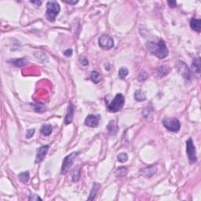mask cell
<instances>
[{"instance_id":"34","label":"cell","mask_w":201,"mask_h":201,"mask_svg":"<svg viewBox=\"0 0 201 201\" xmlns=\"http://www.w3.org/2000/svg\"><path fill=\"white\" fill-rule=\"evenodd\" d=\"M68 4H71V5H75L77 4L78 2H79V1H68V2H66Z\"/></svg>"},{"instance_id":"9","label":"cell","mask_w":201,"mask_h":201,"mask_svg":"<svg viewBox=\"0 0 201 201\" xmlns=\"http://www.w3.org/2000/svg\"><path fill=\"white\" fill-rule=\"evenodd\" d=\"M49 149H50V145H43V146L39 147L37 150L36 158H35V163H39L43 160V159L48 153Z\"/></svg>"},{"instance_id":"16","label":"cell","mask_w":201,"mask_h":201,"mask_svg":"<svg viewBox=\"0 0 201 201\" xmlns=\"http://www.w3.org/2000/svg\"><path fill=\"white\" fill-rule=\"evenodd\" d=\"M53 130V127L50 124H45L41 127L40 129V132L44 136H49V135L51 134Z\"/></svg>"},{"instance_id":"20","label":"cell","mask_w":201,"mask_h":201,"mask_svg":"<svg viewBox=\"0 0 201 201\" xmlns=\"http://www.w3.org/2000/svg\"><path fill=\"white\" fill-rule=\"evenodd\" d=\"M192 68L195 70L197 73H200V58H196L193 61L192 64Z\"/></svg>"},{"instance_id":"3","label":"cell","mask_w":201,"mask_h":201,"mask_svg":"<svg viewBox=\"0 0 201 201\" xmlns=\"http://www.w3.org/2000/svg\"><path fill=\"white\" fill-rule=\"evenodd\" d=\"M124 102H125V98L124 95L118 93L115 97V98L108 105V109L112 112H119L124 107Z\"/></svg>"},{"instance_id":"31","label":"cell","mask_w":201,"mask_h":201,"mask_svg":"<svg viewBox=\"0 0 201 201\" xmlns=\"http://www.w3.org/2000/svg\"><path fill=\"white\" fill-rule=\"evenodd\" d=\"M80 62H81V64H82L83 66H87V65H88L89 64V61H88V60L86 58V57H82L81 59H80Z\"/></svg>"},{"instance_id":"21","label":"cell","mask_w":201,"mask_h":201,"mask_svg":"<svg viewBox=\"0 0 201 201\" xmlns=\"http://www.w3.org/2000/svg\"><path fill=\"white\" fill-rule=\"evenodd\" d=\"M72 181H78L80 178V167H75V169L72 171Z\"/></svg>"},{"instance_id":"27","label":"cell","mask_w":201,"mask_h":201,"mask_svg":"<svg viewBox=\"0 0 201 201\" xmlns=\"http://www.w3.org/2000/svg\"><path fill=\"white\" fill-rule=\"evenodd\" d=\"M128 160V155L127 153H119V155H117V160L120 163H124L126 161H127Z\"/></svg>"},{"instance_id":"26","label":"cell","mask_w":201,"mask_h":201,"mask_svg":"<svg viewBox=\"0 0 201 201\" xmlns=\"http://www.w3.org/2000/svg\"><path fill=\"white\" fill-rule=\"evenodd\" d=\"M128 74H129V71H128V69H127V68H125V67H122V68L119 69V77L120 78V79H125V78L128 75Z\"/></svg>"},{"instance_id":"32","label":"cell","mask_w":201,"mask_h":201,"mask_svg":"<svg viewBox=\"0 0 201 201\" xmlns=\"http://www.w3.org/2000/svg\"><path fill=\"white\" fill-rule=\"evenodd\" d=\"M64 54L66 56V57H71L72 55V49H68L64 52Z\"/></svg>"},{"instance_id":"24","label":"cell","mask_w":201,"mask_h":201,"mask_svg":"<svg viewBox=\"0 0 201 201\" xmlns=\"http://www.w3.org/2000/svg\"><path fill=\"white\" fill-rule=\"evenodd\" d=\"M26 60L25 58H19V59H14L12 61V64H14L17 67H22L26 64Z\"/></svg>"},{"instance_id":"13","label":"cell","mask_w":201,"mask_h":201,"mask_svg":"<svg viewBox=\"0 0 201 201\" xmlns=\"http://www.w3.org/2000/svg\"><path fill=\"white\" fill-rule=\"evenodd\" d=\"M169 71L170 69L167 66H166V65L160 66L155 69V72H156V74H155V75H156L157 77L161 78L163 77V76H164V75H167V74L169 72Z\"/></svg>"},{"instance_id":"10","label":"cell","mask_w":201,"mask_h":201,"mask_svg":"<svg viewBox=\"0 0 201 201\" xmlns=\"http://www.w3.org/2000/svg\"><path fill=\"white\" fill-rule=\"evenodd\" d=\"M178 71L181 74L183 77L187 79V80H189L190 76H191V73H190L189 69L188 68V66L186 64L184 63V62L180 61L178 64Z\"/></svg>"},{"instance_id":"29","label":"cell","mask_w":201,"mask_h":201,"mask_svg":"<svg viewBox=\"0 0 201 201\" xmlns=\"http://www.w3.org/2000/svg\"><path fill=\"white\" fill-rule=\"evenodd\" d=\"M35 134V129H29V130H27V133H26V137L27 138H31V137L34 135Z\"/></svg>"},{"instance_id":"15","label":"cell","mask_w":201,"mask_h":201,"mask_svg":"<svg viewBox=\"0 0 201 201\" xmlns=\"http://www.w3.org/2000/svg\"><path fill=\"white\" fill-rule=\"evenodd\" d=\"M107 130L110 135H116L118 131V127L114 121H110L107 126Z\"/></svg>"},{"instance_id":"14","label":"cell","mask_w":201,"mask_h":201,"mask_svg":"<svg viewBox=\"0 0 201 201\" xmlns=\"http://www.w3.org/2000/svg\"><path fill=\"white\" fill-rule=\"evenodd\" d=\"M100 187V185L99 184V183L94 182V184H93V187H92L91 192H90L89 197H88V200H94V198H95V197H96L97 193H98V192Z\"/></svg>"},{"instance_id":"17","label":"cell","mask_w":201,"mask_h":201,"mask_svg":"<svg viewBox=\"0 0 201 201\" xmlns=\"http://www.w3.org/2000/svg\"><path fill=\"white\" fill-rule=\"evenodd\" d=\"M153 107L151 106H148L146 108H145L142 112V115L145 118L148 120H152L153 119Z\"/></svg>"},{"instance_id":"1","label":"cell","mask_w":201,"mask_h":201,"mask_svg":"<svg viewBox=\"0 0 201 201\" xmlns=\"http://www.w3.org/2000/svg\"><path fill=\"white\" fill-rule=\"evenodd\" d=\"M146 48L152 54L155 55L160 59H163L168 55V49H167L165 42L160 39L158 43L153 41H148L145 44Z\"/></svg>"},{"instance_id":"2","label":"cell","mask_w":201,"mask_h":201,"mask_svg":"<svg viewBox=\"0 0 201 201\" xmlns=\"http://www.w3.org/2000/svg\"><path fill=\"white\" fill-rule=\"evenodd\" d=\"M61 11L59 3L56 1H49L46 3V19L50 22L55 21V19Z\"/></svg>"},{"instance_id":"18","label":"cell","mask_w":201,"mask_h":201,"mask_svg":"<svg viewBox=\"0 0 201 201\" xmlns=\"http://www.w3.org/2000/svg\"><path fill=\"white\" fill-rule=\"evenodd\" d=\"M134 98L137 101H144L146 99V96H145V94L142 91V90H138L135 91Z\"/></svg>"},{"instance_id":"4","label":"cell","mask_w":201,"mask_h":201,"mask_svg":"<svg viewBox=\"0 0 201 201\" xmlns=\"http://www.w3.org/2000/svg\"><path fill=\"white\" fill-rule=\"evenodd\" d=\"M186 153L190 164H194L197 161V155L196 147L194 145L193 141L191 137L186 141Z\"/></svg>"},{"instance_id":"5","label":"cell","mask_w":201,"mask_h":201,"mask_svg":"<svg viewBox=\"0 0 201 201\" xmlns=\"http://www.w3.org/2000/svg\"><path fill=\"white\" fill-rule=\"evenodd\" d=\"M79 155V153H76V152H74V153H70L69 155H68L67 156H65L63 160V163H62L61 169V174H65L67 172L69 171V170L72 167L74 162H75V159Z\"/></svg>"},{"instance_id":"22","label":"cell","mask_w":201,"mask_h":201,"mask_svg":"<svg viewBox=\"0 0 201 201\" xmlns=\"http://www.w3.org/2000/svg\"><path fill=\"white\" fill-rule=\"evenodd\" d=\"M33 107H34V109L35 112H39V113H42V112H43L46 111V107H45V105H43V104H42V103H35V104H34L33 105Z\"/></svg>"},{"instance_id":"25","label":"cell","mask_w":201,"mask_h":201,"mask_svg":"<svg viewBox=\"0 0 201 201\" xmlns=\"http://www.w3.org/2000/svg\"><path fill=\"white\" fill-rule=\"evenodd\" d=\"M143 171H144V174L146 175V177H152L153 174H155L156 170H155V168H154V167H149L144 169Z\"/></svg>"},{"instance_id":"12","label":"cell","mask_w":201,"mask_h":201,"mask_svg":"<svg viewBox=\"0 0 201 201\" xmlns=\"http://www.w3.org/2000/svg\"><path fill=\"white\" fill-rule=\"evenodd\" d=\"M190 27L193 31L200 33L201 30V20L200 19L192 18L190 21Z\"/></svg>"},{"instance_id":"23","label":"cell","mask_w":201,"mask_h":201,"mask_svg":"<svg viewBox=\"0 0 201 201\" xmlns=\"http://www.w3.org/2000/svg\"><path fill=\"white\" fill-rule=\"evenodd\" d=\"M29 172L28 171H25V172H22L21 174H19L18 178L19 180L21 181V182L23 183H27L29 180Z\"/></svg>"},{"instance_id":"35","label":"cell","mask_w":201,"mask_h":201,"mask_svg":"<svg viewBox=\"0 0 201 201\" xmlns=\"http://www.w3.org/2000/svg\"><path fill=\"white\" fill-rule=\"evenodd\" d=\"M31 2V3H35V4L39 5V6L42 3V2H40V1H39V2H37V1H36V2H32V1H31V2Z\"/></svg>"},{"instance_id":"11","label":"cell","mask_w":201,"mask_h":201,"mask_svg":"<svg viewBox=\"0 0 201 201\" xmlns=\"http://www.w3.org/2000/svg\"><path fill=\"white\" fill-rule=\"evenodd\" d=\"M74 110H75V107L72 105V103H69L68 110H67L66 116L64 118V124H69L72 122L74 116Z\"/></svg>"},{"instance_id":"19","label":"cell","mask_w":201,"mask_h":201,"mask_svg":"<svg viewBox=\"0 0 201 201\" xmlns=\"http://www.w3.org/2000/svg\"><path fill=\"white\" fill-rule=\"evenodd\" d=\"M90 80L94 83H98L99 82H100V80H101V75L97 71H93L90 73Z\"/></svg>"},{"instance_id":"7","label":"cell","mask_w":201,"mask_h":201,"mask_svg":"<svg viewBox=\"0 0 201 201\" xmlns=\"http://www.w3.org/2000/svg\"><path fill=\"white\" fill-rule=\"evenodd\" d=\"M98 44L99 46L103 49H111L114 46V41L113 39L107 35H103L99 38L98 39Z\"/></svg>"},{"instance_id":"30","label":"cell","mask_w":201,"mask_h":201,"mask_svg":"<svg viewBox=\"0 0 201 201\" xmlns=\"http://www.w3.org/2000/svg\"><path fill=\"white\" fill-rule=\"evenodd\" d=\"M28 200H42L41 198H40L38 195H35V194L31 195V196L29 197V198H28Z\"/></svg>"},{"instance_id":"28","label":"cell","mask_w":201,"mask_h":201,"mask_svg":"<svg viewBox=\"0 0 201 201\" xmlns=\"http://www.w3.org/2000/svg\"><path fill=\"white\" fill-rule=\"evenodd\" d=\"M148 76H149V75H148L146 72H142L138 75V77H137V80L139 82H144L145 80H147Z\"/></svg>"},{"instance_id":"6","label":"cell","mask_w":201,"mask_h":201,"mask_svg":"<svg viewBox=\"0 0 201 201\" xmlns=\"http://www.w3.org/2000/svg\"><path fill=\"white\" fill-rule=\"evenodd\" d=\"M162 124L163 127L171 132H178L181 128L180 122L176 118H164L163 119Z\"/></svg>"},{"instance_id":"33","label":"cell","mask_w":201,"mask_h":201,"mask_svg":"<svg viewBox=\"0 0 201 201\" xmlns=\"http://www.w3.org/2000/svg\"><path fill=\"white\" fill-rule=\"evenodd\" d=\"M167 4L169 5L171 8H174L177 6V2L176 1H167Z\"/></svg>"},{"instance_id":"8","label":"cell","mask_w":201,"mask_h":201,"mask_svg":"<svg viewBox=\"0 0 201 201\" xmlns=\"http://www.w3.org/2000/svg\"><path fill=\"white\" fill-rule=\"evenodd\" d=\"M100 119L99 115H89L85 119V124L90 127H97L99 124Z\"/></svg>"}]
</instances>
